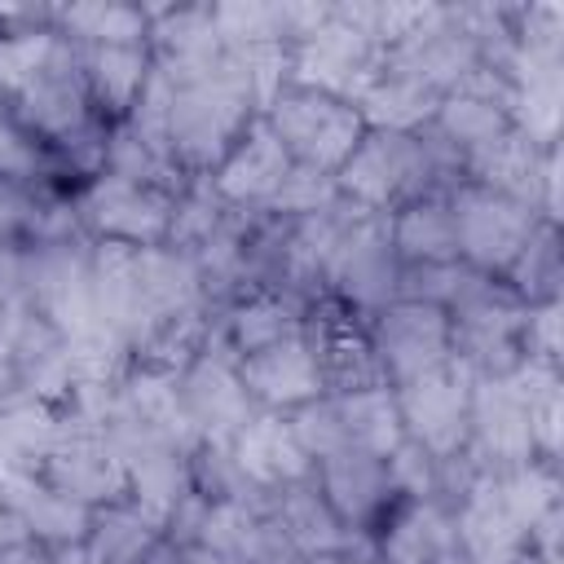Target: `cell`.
<instances>
[{
	"mask_svg": "<svg viewBox=\"0 0 564 564\" xmlns=\"http://www.w3.org/2000/svg\"><path fill=\"white\" fill-rule=\"evenodd\" d=\"M282 176H286V150H282L278 132L251 128L247 145L225 163L220 189L229 198H260V194H278Z\"/></svg>",
	"mask_w": 564,
	"mask_h": 564,
	"instance_id": "obj_11",
	"label": "cell"
},
{
	"mask_svg": "<svg viewBox=\"0 0 564 564\" xmlns=\"http://www.w3.org/2000/svg\"><path fill=\"white\" fill-rule=\"evenodd\" d=\"M84 212H88L93 225H101V229H110V234H123V238H141V242L159 238L163 225H167L163 203H159L154 194H145L141 185L123 181V176L97 181V185L88 189V198H84Z\"/></svg>",
	"mask_w": 564,
	"mask_h": 564,
	"instance_id": "obj_6",
	"label": "cell"
},
{
	"mask_svg": "<svg viewBox=\"0 0 564 564\" xmlns=\"http://www.w3.org/2000/svg\"><path fill=\"white\" fill-rule=\"evenodd\" d=\"M317 564H339V560H317Z\"/></svg>",
	"mask_w": 564,
	"mask_h": 564,
	"instance_id": "obj_40",
	"label": "cell"
},
{
	"mask_svg": "<svg viewBox=\"0 0 564 564\" xmlns=\"http://www.w3.org/2000/svg\"><path fill=\"white\" fill-rule=\"evenodd\" d=\"M405 419L419 432V441H427L432 449H449L463 432V388L454 383L449 370H427L419 379H410L405 388Z\"/></svg>",
	"mask_w": 564,
	"mask_h": 564,
	"instance_id": "obj_8",
	"label": "cell"
},
{
	"mask_svg": "<svg viewBox=\"0 0 564 564\" xmlns=\"http://www.w3.org/2000/svg\"><path fill=\"white\" fill-rule=\"evenodd\" d=\"M335 414H339V427H344L348 449L388 454V449H397V441H401L397 405H392V401H388V392H379V388L348 392V397L335 405Z\"/></svg>",
	"mask_w": 564,
	"mask_h": 564,
	"instance_id": "obj_14",
	"label": "cell"
},
{
	"mask_svg": "<svg viewBox=\"0 0 564 564\" xmlns=\"http://www.w3.org/2000/svg\"><path fill=\"white\" fill-rule=\"evenodd\" d=\"M463 538L480 564H507L520 546V520L507 511L498 489H480L463 516Z\"/></svg>",
	"mask_w": 564,
	"mask_h": 564,
	"instance_id": "obj_16",
	"label": "cell"
},
{
	"mask_svg": "<svg viewBox=\"0 0 564 564\" xmlns=\"http://www.w3.org/2000/svg\"><path fill=\"white\" fill-rule=\"evenodd\" d=\"M427 101H432V93H427L423 84H410V79H388V84H375V88L361 93L366 115H370L379 128H388V132L419 123V119L427 115Z\"/></svg>",
	"mask_w": 564,
	"mask_h": 564,
	"instance_id": "obj_20",
	"label": "cell"
},
{
	"mask_svg": "<svg viewBox=\"0 0 564 564\" xmlns=\"http://www.w3.org/2000/svg\"><path fill=\"white\" fill-rule=\"evenodd\" d=\"M185 405H189V419H198L203 427H216V432H234L247 423V388L220 361H207L194 370V379L185 388Z\"/></svg>",
	"mask_w": 564,
	"mask_h": 564,
	"instance_id": "obj_13",
	"label": "cell"
},
{
	"mask_svg": "<svg viewBox=\"0 0 564 564\" xmlns=\"http://www.w3.org/2000/svg\"><path fill=\"white\" fill-rule=\"evenodd\" d=\"M295 441H300V449H313V454H322V458H330V454H339V449H348V441H344V427H339V414H335V405H317V410H304L300 419H295Z\"/></svg>",
	"mask_w": 564,
	"mask_h": 564,
	"instance_id": "obj_31",
	"label": "cell"
},
{
	"mask_svg": "<svg viewBox=\"0 0 564 564\" xmlns=\"http://www.w3.org/2000/svg\"><path fill=\"white\" fill-rule=\"evenodd\" d=\"M128 467H132V480H137L141 502L154 516H163L167 507H176V498H181V467H176L172 445H154V449L137 454Z\"/></svg>",
	"mask_w": 564,
	"mask_h": 564,
	"instance_id": "obj_21",
	"label": "cell"
},
{
	"mask_svg": "<svg viewBox=\"0 0 564 564\" xmlns=\"http://www.w3.org/2000/svg\"><path fill=\"white\" fill-rule=\"evenodd\" d=\"M441 119H445L449 137L471 141V145L494 141V137H498V123H502V115H498L494 97H480V93H471V88H467V93H458L454 101H445Z\"/></svg>",
	"mask_w": 564,
	"mask_h": 564,
	"instance_id": "obj_23",
	"label": "cell"
},
{
	"mask_svg": "<svg viewBox=\"0 0 564 564\" xmlns=\"http://www.w3.org/2000/svg\"><path fill=\"white\" fill-rule=\"evenodd\" d=\"M0 564H53V560H40V555H22V551H9V555H0Z\"/></svg>",
	"mask_w": 564,
	"mask_h": 564,
	"instance_id": "obj_37",
	"label": "cell"
},
{
	"mask_svg": "<svg viewBox=\"0 0 564 564\" xmlns=\"http://www.w3.org/2000/svg\"><path fill=\"white\" fill-rule=\"evenodd\" d=\"M383 352L392 361L397 375L419 379L427 370L441 366L445 352V322L436 308L423 304H401L392 313H383Z\"/></svg>",
	"mask_w": 564,
	"mask_h": 564,
	"instance_id": "obj_5",
	"label": "cell"
},
{
	"mask_svg": "<svg viewBox=\"0 0 564 564\" xmlns=\"http://www.w3.org/2000/svg\"><path fill=\"white\" fill-rule=\"evenodd\" d=\"M476 167L494 181V185H502V189H516L520 185V176H529V150L520 145V137H494V141H485V145H476Z\"/></svg>",
	"mask_w": 564,
	"mask_h": 564,
	"instance_id": "obj_29",
	"label": "cell"
},
{
	"mask_svg": "<svg viewBox=\"0 0 564 564\" xmlns=\"http://www.w3.org/2000/svg\"><path fill=\"white\" fill-rule=\"evenodd\" d=\"M397 480H405L414 494H423L427 489V463H423V454L419 449H397Z\"/></svg>",
	"mask_w": 564,
	"mask_h": 564,
	"instance_id": "obj_34",
	"label": "cell"
},
{
	"mask_svg": "<svg viewBox=\"0 0 564 564\" xmlns=\"http://www.w3.org/2000/svg\"><path fill=\"white\" fill-rule=\"evenodd\" d=\"M22 529H26V524H22V516H18L13 507H4V502H0V546H13V542L22 538Z\"/></svg>",
	"mask_w": 564,
	"mask_h": 564,
	"instance_id": "obj_36",
	"label": "cell"
},
{
	"mask_svg": "<svg viewBox=\"0 0 564 564\" xmlns=\"http://www.w3.org/2000/svg\"><path fill=\"white\" fill-rule=\"evenodd\" d=\"M388 471L366 449H339L326 458V494L344 516H366L383 498Z\"/></svg>",
	"mask_w": 564,
	"mask_h": 564,
	"instance_id": "obj_17",
	"label": "cell"
},
{
	"mask_svg": "<svg viewBox=\"0 0 564 564\" xmlns=\"http://www.w3.org/2000/svg\"><path fill=\"white\" fill-rule=\"evenodd\" d=\"M432 542H436V520L419 511V516L401 520V529L388 542V555H392V564H423L427 551H432Z\"/></svg>",
	"mask_w": 564,
	"mask_h": 564,
	"instance_id": "obj_32",
	"label": "cell"
},
{
	"mask_svg": "<svg viewBox=\"0 0 564 564\" xmlns=\"http://www.w3.org/2000/svg\"><path fill=\"white\" fill-rule=\"evenodd\" d=\"M423 163L419 145L397 137V132H379L370 137L361 150L348 154V167H344V181L357 198L366 203H383L397 185H405V176H414V167Z\"/></svg>",
	"mask_w": 564,
	"mask_h": 564,
	"instance_id": "obj_7",
	"label": "cell"
},
{
	"mask_svg": "<svg viewBox=\"0 0 564 564\" xmlns=\"http://www.w3.org/2000/svg\"><path fill=\"white\" fill-rule=\"evenodd\" d=\"M185 564H225V560H216V555H189Z\"/></svg>",
	"mask_w": 564,
	"mask_h": 564,
	"instance_id": "obj_38",
	"label": "cell"
},
{
	"mask_svg": "<svg viewBox=\"0 0 564 564\" xmlns=\"http://www.w3.org/2000/svg\"><path fill=\"white\" fill-rule=\"evenodd\" d=\"M22 101H26V119L44 132H70L79 119H84V93H79V79L70 75V66L57 62V48L53 57L44 62V70L22 88Z\"/></svg>",
	"mask_w": 564,
	"mask_h": 564,
	"instance_id": "obj_12",
	"label": "cell"
},
{
	"mask_svg": "<svg viewBox=\"0 0 564 564\" xmlns=\"http://www.w3.org/2000/svg\"><path fill=\"white\" fill-rule=\"evenodd\" d=\"M476 423L485 432V445L494 454H507V458H520L529 449V410L524 401L507 388V383H485L480 397H476Z\"/></svg>",
	"mask_w": 564,
	"mask_h": 564,
	"instance_id": "obj_18",
	"label": "cell"
},
{
	"mask_svg": "<svg viewBox=\"0 0 564 564\" xmlns=\"http://www.w3.org/2000/svg\"><path fill=\"white\" fill-rule=\"evenodd\" d=\"M397 242L410 256L423 260H445L458 251V234H454V212L445 207H410L397 225Z\"/></svg>",
	"mask_w": 564,
	"mask_h": 564,
	"instance_id": "obj_19",
	"label": "cell"
},
{
	"mask_svg": "<svg viewBox=\"0 0 564 564\" xmlns=\"http://www.w3.org/2000/svg\"><path fill=\"white\" fill-rule=\"evenodd\" d=\"M498 494H502L507 511H511L520 524H533V520L551 507L555 485H551L542 471H516L511 480H502V485H498Z\"/></svg>",
	"mask_w": 564,
	"mask_h": 564,
	"instance_id": "obj_30",
	"label": "cell"
},
{
	"mask_svg": "<svg viewBox=\"0 0 564 564\" xmlns=\"http://www.w3.org/2000/svg\"><path fill=\"white\" fill-rule=\"evenodd\" d=\"M273 123H278V141L295 145L308 167L344 163L357 145V115L317 93L282 97L273 110Z\"/></svg>",
	"mask_w": 564,
	"mask_h": 564,
	"instance_id": "obj_1",
	"label": "cell"
},
{
	"mask_svg": "<svg viewBox=\"0 0 564 564\" xmlns=\"http://www.w3.org/2000/svg\"><path fill=\"white\" fill-rule=\"evenodd\" d=\"M53 480L57 494L84 502V498H110L123 485V463L97 432H75L66 445L53 449Z\"/></svg>",
	"mask_w": 564,
	"mask_h": 564,
	"instance_id": "obj_4",
	"label": "cell"
},
{
	"mask_svg": "<svg viewBox=\"0 0 564 564\" xmlns=\"http://www.w3.org/2000/svg\"><path fill=\"white\" fill-rule=\"evenodd\" d=\"M203 542H207V551H216V560H225V564H264V560H273V538H269V529H260L251 516H247V507H238V502H220V507H212L207 511V520H203Z\"/></svg>",
	"mask_w": 564,
	"mask_h": 564,
	"instance_id": "obj_15",
	"label": "cell"
},
{
	"mask_svg": "<svg viewBox=\"0 0 564 564\" xmlns=\"http://www.w3.org/2000/svg\"><path fill=\"white\" fill-rule=\"evenodd\" d=\"M291 326L295 322H291V313L278 300H256V304H247L238 313V344L251 348V352H260V348L282 344L291 335Z\"/></svg>",
	"mask_w": 564,
	"mask_h": 564,
	"instance_id": "obj_28",
	"label": "cell"
},
{
	"mask_svg": "<svg viewBox=\"0 0 564 564\" xmlns=\"http://www.w3.org/2000/svg\"><path fill=\"white\" fill-rule=\"evenodd\" d=\"M242 476L256 480H291L304 471V449L295 441L291 427H282L278 419H251L238 432V458Z\"/></svg>",
	"mask_w": 564,
	"mask_h": 564,
	"instance_id": "obj_10",
	"label": "cell"
},
{
	"mask_svg": "<svg viewBox=\"0 0 564 564\" xmlns=\"http://www.w3.org/2000/svg\"><path fill=\"white\" fill-rule=\"evenodd\" d=\"M48 57H53V40L40 35V31L0 40V84H9V88H26V84L44 70Z\"/></svg>",
	"mask_w": 564,
	"mask_h": 564,
	"instance_id": "obj_26",
	"label": "cell"
},
{
	"mask_svg": "<svg viewBox=\"0 0 564 564\" xmlns=\"http://www.w3.org/2000/svg\"><path fill=\"white\" fill-rule=\"evenodd\" d=\"M22 167H31V154H26V145L0 123V176H9V172H22Z\"/></svg>",
	"mask_w": 564,
	"mask_h": 564,
	"instance_id": "obj_35",
	"label": "cell"
},
{
	"mask_svg": "<svg viewBox=\"0 0 564 564\" xmlns=\"http://www.w3.org/2000/svg\"><path fill=\"white\" fill-rule=\"evenodd\" d=\"M88 66H93L97 93L106 101H115V106H128L132 93L141 88V75H145V62H141V53L132 44H101Z\"/></svg>",
	"mask_w": 564,
	"mask_h": 564,
	"instance_id": "obj_22",
	"label": "cell"
},
{
	"mask_svg": "<svg viewBox=\"0 0 564 564\" xmlns=\"http://www.w3.org/2000/svg\"><path fill=\"white\" fill-rule=\"evenodd\" d=\"M66 22L101 44H132L141 35L137 9H123V4H84V9H70Z\"/></svg>",
	"mask_w": 564,
	"mask_h": 564,
	"instance_id": "obj_27",
	"label": "cell"
},
{
	"mask_svg": "<svg viewBox=\"0 0 564 564\" xmlns=\"http://www.w3.org/2000/svg\"><path fill=\"white\" fill-rule=\"evenodd\" d=\"M317 361L304 344L295 339H282L273 348H260L247 370H242V383L251 392H260L264 401H300V397H313L317 392Z\"/></svg>",
	"mask_w": 564,
	"mask_h": 564,
	"instance_id": "obj_9",
	"label": "cell"
},
{
	"mask_svg": "<svg viewBox=\"0 0 564 564\" xmlns=\"http://www.w3.org/2000/svg\"><path fill=\"white\" fill-rule=\"evenodd\" d=\"M454 234H458V247L471 260L502 264L524 247L529 220L516 203H507L498 194H485V189H467L454 207Z\"/></svg>",
	"mask_w": 564,
	"mask_h": 564,
	"instance_id": "obj_2",
	"label": "cell"
},
{
	"mask_svg": "<svg viewBox=\"0 0 564 564\" xmlns=\"http://www.w3.org/2000/svg\"><path fill=\"white\" fill-rule=\"evenodd\" d=\"M145 564H167V560H159V555H154V560H145Z\"/></svg>",
	"mask_w": 564,
	"mask_h": 564,
	"instance_id": "obj_39",
	"label": "cell"
},
{
	"mask_svg": "<svg viewBox=\"0 0 564 564\" xmlns=\"http://www.w3.org/2000/svg\"><path fill=\"white\" fill-rule=\"evenodd\" d=\"M282 520H286V533H291L300 546H308V551H326V546L339 542L335 516L317 502V494H291L286 507H282Z\"/></svg>",
	"mask_w": 564,
	"mask_h": 564,
	"instance_id": "obj_24",
	"label": "cell"
},
{
	"mask_svg": "<svg viewBox=\"0 0 564 564\" xmlns=\"http://www.w3.org/2000/svg\"><path fill=\"white\" fill-rule=\"evenodd\" d=\"M145 542H150V529L137 516H110L93 538L88 564H137Z\"/></svg>",
	"mask_w": 564,
	"mask_h": 564,
	"instance_id": "obj_25",
	"label": "cell"
},
{
	"mask_svg": "<svg viewBox=\"0 0 564 564\" xmlns=\"http://www.w3.org/2000/svg\"><path fill=\"white\" fill-rule=\"evenodd\" d=\"M366 57H370V40L339 18H326L304 40L295 57V75L308 88L317 84L330 93H366Z\"/></svg>",
	"mask_w": 564,
	"mask_h": 564,
	"instance_id": "obj_3",
	"label": "cell"
},
{
	"mask_svg": "<svg viewBox=\"0 0 564 564\" xmlns=\"http://www.w3.org/2000/svg\"><path fill=\"white\" fill-rule=\"evenodd\" d=\"M278 203L291 207V212H322L330 203V185L317 176V167L286 172L282 185H278Z\"/></svg>",
	"mask_w": 564,
	"mask_h": 564,
	"instance_id": "obj_33",
	"label": "cell"
}]
</instances>
